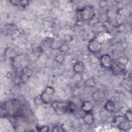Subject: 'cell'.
Returning a JSON list of instances; mask_svg holds the SVG:
<instances>
[{
	"instance_id": "obj_8",
	"label": "cell",
	"mask_w": 132,
	"mask_h": 132,
	"mask_svg": "<svg viewBox=\"0 0 132 132\" xmlns=\"http://www.w3.org/2000/svg\"><path fill=\"white\" fill-rule=\"evenodd\" d=\"M100 62L101 65L106 68H110L112 61L111 57L108 54L103 55L100 59Z\"/></svg>"
},
{
	"instance_id": "obj_18",
	"label": "cell",
	"mask_w": 132,
	"mask_h": 132,
	"mask_svg": "<svg viewBox=\"0 0 132 132\" xmlns=\"http://www.w3.org/2000/svg\"><path fill=\"white\" fill-rule=\"evenodd\" d=\"M68 106H69V110L71 112L74 111L76 108V106L74 103H72V102L70 103L68 105Z\"/></svg>"
},
{
	"instance_id": "obj_19",
	"label": "cell",
	"mask_w": 132,
	"mask_h": 132,
	"mask_svg": "<svg viewBox=\"0 0 132 132\" xmlns=\"http://www.w3.org/2000/svg\"><path fill=\"white\" fill-rule=\"evenodd\" d=\"M37 129L38 131H43V132H46L49 130L48 127L47 126H43L39 127H37Z\"/></svg>"
},
{
	"instance_id": "obj_5",
	"label": "cell",
	"mask_w": 132,
	"mask_h": 132,
	"mask_svg": "<svg viewBox=\"0 0 132 132\" xmlns=\"http://www.w3.org/2000/svg\"><path fill=\"white\" fill-rule=\"evenodd\" d=\"M110 69L113 74L118 75L124 72L125 69V64L120 61L112 62Z\"/></svg>"
},
{
	"instance_id": "obj_9",
	"label": "cell",
	"mask_w": 132,
	"mask_h": 132,
	"mask_svg": "<svg viewBox=\"0 0 132 132\" xmlns=\"http://www.w3.org/2000/svg\"><path fill=\"white\" fill-rule=\"evenodd\" d=\"M92 98L93 100L95 102H100L103 100L106 96V94L105 92L103 90H96V91L94 92L92 94Z\"/></svg>"
},
{
	"instance_id": "obj_22",
	"label": "cell",
	"mask_w": 132,
	"mask_h": 132,
	"mask_svg": "<svg viewBox=\"0 0 132 132\" xmlns=\"http://www.w3.org/2000/svg\"><path fill=\"white\" fill-rule=\"evenodd\" d=\"M107 4V2L106 1H100V3H99V6L103 8V7H105Z\"/></svg>"
},
{
	"instance_id": "obj_6",
	"label": "cell",
	"mask_w": 132,
	"mask_h": 132,
	"mask_svg": "<svg viewBox=\"0 0 132 132\" xmlns=\"http://www.w3.org/2000/svg\"><path fill=\"white\" fill-rule=\"evenodd\" d=\"M88 48L92 53H98L102 49V44L97 40L92 39L89 42Z\"/></svg>"
},
{
	"instance_id": "obj_14",
	"label": "cell",
	"mask_w": 132,
	"mask_h": 132,
	"mask_svg": "<svg viewBox=\"0 0 132 132\" xmlns=\"http://www.w3.org/2000/svg\"><path fill=\"white\" fill-rule=\"evenodd\" d=\"M96 85L95 80L93 78H89L84 82V85L86 87L93 88Z\"/></svg>"
},
{
	"instance_id": "obj_4",
	"label": "cell",
	"mask_w": 132,
	"mask_h": 132,
	"mask_svg": "<svg viewBox=\"0 0 132 132\" xmlns=\"http://www.w3.org/2000/svg\"><path fill=\"white\" fill-rule=\"evenodd\" d=\"M51 106L56 113L59 116L64 114L69 110V106L64 102L54 101L52 103Z\"/></svg>"
},
{
	"instance_id": "obj_20",
	"label": "cell",
	"mask_w": 132,
	"mask_h": 132,
	"mask_svg": "<svg viewBox=\"0 0 132 132\" xmlns=\"http://www.w3.org/2000/svg\"><path fill=\"white\" fill-rule=\"evenodd\" d=\"M34 102H35V104L36 105H40V104H43L42 103V101L41 99V97L40 96V95L38 96H37L35 100H34Z\"/></svg>"
},
{
	"instance_id": "obj_2",
	"label": "cell",
	"mask_w": 132,
	"mask_h": 132,
	"mask_svg": "<svg viewBox=\"0 0 132 132\" xmlns=\"http://www.w3.org/2000/svg\"><path fill=\"white\" fill-rule=\"evenodd\" d=\"M6 109L11 115L16 116L21 110V105L18 100H13L6 104Z\"/></svg>"
},
{
	"instance_id": "obj_15",
	"label": "cell",
	"mask_w": 132,
	"mask_h": 132,
	"mask_svg": "<svg viewBox=\"0 0 132 132\" xmlns=\"http://www.w3.org/2000/svg\"><path fill=\"white\" fill-rule=\"evenodd\" d=\"M70 50V46L67 43H63L59 47V50L61 53H66Z\"/></svg>"
},
{
	"instance_id": "obj_16",
	"label": "cell",
	"mask_w": 132,
	"mask_h": 132,
	"mask_svg": "<svg viewBox=\"0 0 132 132\" xmlns=\"http://www.w3.org/2000/svg\"><path fill=\"white\" fill-rule=\"evenodd\" d=\"M65 59L64 56L62 54H59L56 55L55 57V60L59 63H62Z\"/></svg>"
},
{
	"instance_id": "obj_17",
	"label": "cell",
	"mask_w": 132,
	"mask_h": 132,
	"mask_svg": "<svg viewBox=\"0 0 132 132\" xmlns=\"http://www.w3.org/2000/svg\"><path fill=\"white\" fill-rule=\"evenodd\" d=\"M125 118L126 120L129 122L132 121V114L131 110H127L125 113Z\"/></svg>"
},
{
	"instance_id": "obj_7",
	"label": "cell",
	"mask_w": 132,
	"mask_h": 132,
	"mask_svg": "<svg viewBox=\"0 0 132 132\" xmlns=\"http://www.w3.org/2000/svg\"><path fill=\"white\" fill-rule=\"evenodd\" d=\"M119 104L118 102L113 99L108 100L105 105V108L109 112H116L119 109Z\"/></svg>"
},
{
	"instance_id": "obj_1",
	"label": "cell",
	"mask_w": 132,
	"mask_h": 132,
	"mask_svg": "<svg viewBox=\"0 0 132 132\" xmlns=\"http://www.w3.org/2000/svg\"><path fill=\"white\" fill-rule=\"evenodd\" d=\"M95 15V9L91 5L84 6L77 12V20L78 22H85L91 20Z\"/></svg>"
},
{
	"instance_id": "obj_3",
	"label": "cell",
	"mask_w": 132,
	"mask_h": 132,
	"mask_svg": "<svg viewBox=\"0 0 132 132\" xmlns=\"http://www.w3.org/2000/svg\"><path fill=\"white\" fill-rule=\"evenodd\" d=\"M55 93V89L52 86H47L40 95L41 99L43 104H48L52 101L54 94Z\"/></svg>"
},
{
	"instance_id": "obj_21",
	"label": "cell",
	"mask_w": 132,
	"mask_h": 132,
	"mask_svg": "<svg viewBox=\"0 0 132 132\" xmlns=\"http://www.w3.org/2000/svg\"><path fill=\"white\" fill-rule=\"evenodd\" d=\"M64 39L65 41V42H71L73 40V38L71 35L66 34L64 35Z\"/></svg>"
},
{
	"instance_id": "obj_12",
	"label": "cell",
	"mask_w": 132,
	"mask_h": 132,
	"mask_svg": "<svg viewBox=\"0 0 132 132\" xmlns=\"http://www.w3.org/2000/svg\"><path fill=\"white\" fill-rule=\"evenodd\" d=\"M81 110L87 113V112H91L93 108V105L92 103L90 101H85L83 102L81 106Z\"/></svg>"
},
{
	"instance_id": "obj_10",
	"label": "cell",
	"mask_w": 132,
	"mask_h": 132,
	"mask_svg": "<svg viewBox=\"0 0 132 132\" xmlns=\"http://www.w3.org/2000/svg\"><path fill=\"white\" fill-rule=\"evenodd\" d=\"M85 69L84 63L80 61L75 62L73 66V71L75 73L81 74L84 71Z\"/></svg>"
},
{
	"instance_id": "obj_11",
	"label": "cell",
	"mask_w": 132,
	"mask_h": 132,
	"mask_svg": "<svg viewBox=\"0 0 132 132\" xmlns=\"http://www.w3.org/2000/svg\"><path fill=\"white\" fill-rule=\"evenodd\" d=\"M21 74V79L23 82H25L31 76L32 71L29 68H25L23 69Z\"/></svg>"
},
{
	"instance_id": "obj_13",
	"label": "cell",
	"mask_w": 132,
	"mask_h": 132,
	"mask_svg": "<svg viewBox=\"0 0 132 132\" xmlns=\"http://www.w3.org/2000/svg\"><path fill=\"white\" fill-rule=\"evenodd\" d=\"M84 123L87 125H91L94 122V117L91 112H87L83 117Z\"/></svg>"
}]
</instances>
